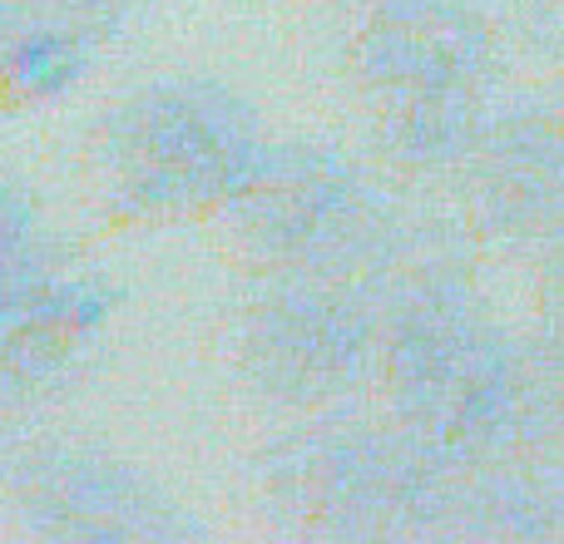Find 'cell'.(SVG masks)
<instances>
[{"mask_svg":"<svg viewBox=\"0 0 564 544\" xmlns=\"http://www.w3.org/2000/svg\"><path fill=\"white\" fill-rule=\"evenodd\" d=\"M510 65L500 15L480 0H371L351 75L391 164L456 178L500 99Z\"/></svg>","mask_w":564,"mask_h":544,"instance_id":"1","label":"cell"},{"mask_svg":"<svg viewBox=\"0 0 564 544\" xmlns=\"http://www.w3.org/2000/svg\"><path fill=\"white\" fill-rule=\"evenodd\" d=\"M253 105L218 79H154L105 115L95 168L129 214H194L234 204L268 154Z\"/></svg>","mask_w":564,"mask_h":544,"instance_id":"2","label":"cell"},{"mask_svg":"<svg viewBox=\"0 0 564 544\" xmlns=\"http://www.w3.org/2000/svg\"><path fill=\"white\" fill-rule=\"evenodd\" d=\"M268 505L317 535L451 530L460 470L411 431L371 421H307L268 456Z\"/></svg>","mask_w":564,"mask_h":544,"instance_id":"3","label":"cell"},{"mask_svg":"<svg viewBox=\"0 0 564 544\" xmlns=\"http://www.w3.org/2000/svg\"><path fill=\"white\" fill-rule=\"evenodd\" d=\"M228 208L263 263L302 278L391 263V253L406 243L387 194L347 154L322 144L268 149L258 174Z\"/></svg>","mask_w":564,"mask_h":544,"instance_id":"4","label":"cell"},{"mask_svg":"<svg viewBox=\"0 0 564 544\" xmlns=\"http://www.w3.org/2000/svg\"><path fill=\"white\" fill-rule=\"evenodd\" d=\"M466 233L510 258L564 238V75L500 95L456 174Z\"/></svg>","mask_w":564,"mask_h":544,"instance_id":"5","label":"cell"},{"mask_svg":"<svg viewBox=\"0 0 564 544\" xmlns=\"http://www.w3.org/2000/svg\"><path fill=\"white\" fill-rule=\"evenodd\" d=\"M238 357L263 396L317 411L381 371V317L332 278L282 272L248 302Z\"/></svg>","mask_w":564,"mask_h":544,"instance_id":"6","label":"cell"},{"mask_svg":"<svg viewBox=\"0 0 564 544\" xmlns=\"http://www.w3.org/2000/svg\"><path fill=\"white\" fill-rule=\"evenodd\" d=\"M15 510L40 535H85V540H124V535H178L184 520L159 490L129 466L105 456L55 450L35 456L15 470Z\"/></svg>","mask_w":564,"mask_h":544,"instance_id":"7","label":"cell"},{"mask_svg":"<svg viewBox=\"0 0 564 544\" xmlns=\"http://www.w3.org/2000/svg\"><path fill=\"white\" fill-rule=\"evenodd\" d=\"M105 282L85 272L25 268L0 287V401L50 391L109 317Z\"/></svg>","mask_w":564,"mask_h":544,"instance_id":"8","label":"cell"},{"mask_svg":"<svg viewBox=\"0 0 564 544\" xmlns=\"http://www.w3.org/2000/svg\"><path fill=\"white\" fill-rule=\"evenodd\" d=\"M564 460V327L540 322L520 337V450Z\"/></svg>","mask_w":564,"mask_h":544,"instance_id":"9","label":"cell"},{"mask_svg":"<svg viewBox=\"0 0 564 544\" xmlns=\"http://www.w3.org/2000/svg\"><path fill=\"white\" fill-rule=\"evenodd\" d=\"M510 59H525L535 79L564 75V0H510L500 10Z\"/></svg>","mask_w":564,"mask_h":544,"instance_id":"10","label":"cell"},{"mask_svg":"<svg viewBox=\"0 0 564 544\" xmlns=\"http://www.w3.org/2000/svg\"><path fill=\"white\" fill-rule=\"evenodd\" d=\"M35 198L20 184L0 178V287L25 268H35Z\"/></svg>","mask_w":564,"mask_h":544,"instance_id":"11","label":"cell"},{"mask_svg":"<svg viewBox=\"0 0 564 544\" xmlns=\"http://www.w3.org/2000/svg\"><path fill=\"white\" fill-rule=\"evenodd\" d=\"M535 307L540 322L564 327V238L535 258Z\"/></svg>","mask_w":564,"mask_h":544,"instance_id":"12","label":"cell"}]
</instances>
